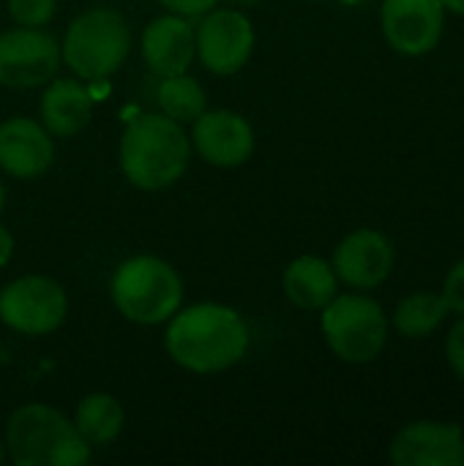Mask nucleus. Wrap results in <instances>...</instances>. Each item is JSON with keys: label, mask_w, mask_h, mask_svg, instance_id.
<instances>
[{"label": "nucleus", "mask_w": 464, "mask_h": 466, "mask_svg": "<svg viewBox=\"0 0 464 466\" xmlns=\"http://www.w3.org/2000/svg\"><path fill=\"white\" fill-rule=\"evenodd\" d=\"M164 350L191 374H222L243 360L249 350V325L222 303H197L178 309L164 333Z\"/></svg>", "instance_id": "f257e3e1"}, {"label": "nucleus", "mask_w": 464, "mask_h": 466, "mask_svg": "<svg viewBox=\"0 0 464 466\" xmlns=\"http://www.w3.org/2000/svg\"><path fill=\"white\" fill-rule=\"evenodd\" d=\"M120 169L139 191H164L175 186L191 161V139L183 126L167 115L145 112L129 120L120 137Z\"/></svg>", "instance_id": "f03ea898"}, {"label": "nucleus", "mask_w": 464, "mask_h": 466, "mask_svg": "<svg viewBox=\"0 0 464 466\" xmlns=\"http://www.w3.org/2000/svg\"><path fill=\"white\" fill-rule=\"evenodd\" d=\"M5 456L16 466H82L90 445L55 407L25 404L8 418Z\"/></svg>", "instance_id": "7ed1b4c3"}, {"label": "nucleus", "mask_w": 464, "mask_h": 466, "mask_svg": "<svg viewBox=\"0 0 464 466\" xmlns=\"http://www.w3.org/2000/svg\"><path fill=\"white\" fill-rule=\"evenodd\" d=\"M131 52V30L120 11L96 5L71 19L60 57L85 82L109 79Z\"/></svg>", "instance_id": "20e7f679"}, {"label": "nucleus", "mask_w": 464, "mask_h": 466, "mask_svg": "<svg viewBox=\"0 0 464 466\" xmlns=\"http://www.w3.org/2000/svg\"><path fill=\"white\" fill-rule=\"evenodd\" d=\"M115 309L134 325H161L183 303V281L178 270L150 254L131 257L118 265L109 281Z\"/></svg>", "instance_id": "39448f33"}, {"label": "nucleus", "mask_w": 464, "mask_h": 466, "mask_svg": "<svg viewBox=\"0 0 464 466\" xmlns=\"http://www.w3.org/2000/svg\"><path fill=\"white\" fill-rule=\"evenodd\" d=\"M320 311L325 344L342 363L364 366L380 358L388 341V319L375 298L358 292L336 295Z\"/></svg>", "instance_id": "423d86ee"}, {"label": "nucleus", "mask_w": 464, "mask_h": 466, "mask_svg": "<svg viewBox=\"0 0 464 466\" xmlns=\"http://www.w3.org/2000/svg\"><path fill=\"white\" fill-rule=\"evenodd\" d=\"M68 314V298L55 279L22 276L0 289V319L22 336L55 333Z\"/></svg>", "instance_id": "0eeeda50"}, {"label": "nucleus", "mask_w": 464, "mask_h": 466, "mask_svg": "<svg viewBox=\"0 0 464 466\" xmlns=\"http://www.w3.org/2000/svg\"><path fill=\"white\" fill-rule=\"evenodd\" d=\"M194 46L211 74H238L254 52L252 19L238 8H211L194 27Z\"/></svg>", "instance_id": "6e6552de"}, {"label": "nucleus", "mask_w": 464, "mask_h": 466, "mask_svg": "<svg viewBox=\"0 0 464 466\" xmlns=\"http://www.w3.org/2000/svg\"><path fill=\"white\" fill-rule=\"evenodd\" d=\"M60 46L41 27H11L0 33V85L14 90L41 87L60 68Z\"/></svg>", "instance_id": "1a4fd4ad"}, {"label": "nucleus", "mask_w": 464, "mask_h": 466, "mask_svg": "<svg viewBox=\"0 0 464 466\" xmlns=\"http://www.w3.org/2000/svg\"><path fill=\"white\" fill-rule=\"evenodd\" d=\"M380 25L386 41L407 57H421L440 44L446 5L440 0H383Z\"/></svg>", "instance_id": "9d476101"}, {"label": "nucleus", "mask_w": 464, "mask_h": 466, "mask_svg": "<svg viewBox=\"0 0 464 466\" xmlns=\"http://www.w3.org/2000/svg\"><path fill=\"white\" fill-rule=\"evenodd\" d=\"M191 150L219 169H235L254 153L252 123L232 109H205L191 123Z\"/></svg>", "instance_id": "9b49d317"}, {"label": "nucleus", "mask_w": 464, "mask_h": 466, "mask_svg": "<svg viewBox=\"0 0 464 466\" xmlns=\"http://www.w3.org/2000/svg\"><path fill=\"white\" fill-rule=\"evenodd\" d=\"M331 268L342 284L353 289H375L394 270V246L377 229H356L336 246Z\"/></svg>", "instance_id": "f8f14e48"}, {"label": "nucleus", "mask_w": 464, "mask_h": 466, "mask_svg": "<svg viewBox=\"0 0 464 466\" xmlns=\"http://www.w3.org/2000/svg\"><path fill=\"white\" fill-rule=\"evenodd\" d=\"M388 456L397 466H464V431L454 423L418 420L394 437Z\"/></svg>", "instance_id": "ddd939ff"}, {"label": "nucleus", "mask_w": 464, "mask_h": 466, "mask_svg": "<svg viewBox=\"0 0 464 466\" xmlns=\"http://www.w3.org/2000/svg\"><path fill=\"white\" fill-rule=\"evenodd\" d=\"M55 161V142L44 123L8 117L0 123V169L19 180L41 177Z\"/></svg>", "instance_id": "4468645a"}, {"label": "nucleus", "mask_w": 464, "mask_h": 466, "mask_svg": "<svg viewBox=\"0 0 464 466\" xmlns=\"http://www.w3.org/2000/svg\"><path fill=\"white\" fill-rule=\"evenodd\" d=\"M139 52L145 66L156 76H172L189 71L197 57L194 46V25L178 14H161L150 19L139 38Z\"/></svg>", "instance_id": "2eb2a0df"}, {"label": "nucleus", "mask_w": 464, "mask_h": 466, "mask_svg": "<svg viewBox=\"0 0 464 466\" xmlns=\"http://www.w3.org/2000/svg\"><path fill=\"white\" fill-rule=\"evenodd\" d=\"M38 112L52 137H77L93 117V98L79 79H49Z\"/></svg>", "instance_id": "dca6fc26"}, {"label": "nucleus", "mask_w": 464, "mask_h": 466, "mask_svg": "<svg viewBox=\"0 0 464 466\" xmlns=\"http://www.w3.org/2000/svg\"><path fill=\"white\" fill-rule=\"evenodd\" d=\"M282 289L293 306L304 311H320L339 295V279L328 259L304 254L287 265L282 276Z\"/></svg>", "instance_id": "f3484780"}, {"label": "nucleus", "mask_w": 464, "mask_h": 466, "mask_svg": "<svg viewBox=\"0 0 464 466\" xmlns=\"http://www.w3.org/2000/svg\"><path fill=\"white\" fill-rule=\"evenodd\" d=\"M126 423L123 407L109 393H90L77 404L74 429L88 445H109L120 437Z\"/></svg>", "instance_id": "a211bd4d"}, {"label": "nucleus", "mask_w": 464, "mask_h": 466, "mask_svg": "<svg viewBox=\"0 0 464 466\" xmlns=\"http://www.w3.org/2000/svg\"><path fill=\"white\" fill-rule=\"evenodd\" d=\"M449 314L451 311H449L443 295L416 292V295L405 298L397 306V311H394V328L405 339H427L429 333H435L446 322Z\"/></svg>", "instance_id": "6ab92c4d"}, {"label": "nucleus", "mask_w": 464, "mask_h": 466, "mask_svg": "<svg viewBox=\"0 0 464 466\" xmlns=\"http://www.w3.org/2000/svg\"><path fill=\"white\" fill-rule=\"evenodd\" d=\"M156 101H159L161 115L178 120L180 126L194 123L208 109V98H205L202 85L194 76H189L186 71L172 74V76H161Z\"/></svg>", "instance_id": "aec40b11"}, {"label": "nucleus", "mask_w": 464, "mask_h": 466, "mask_svg": "<svg viewBox=\"0 0 464 466\" xmlns=\"http://www.w3.org/2000/svg\"><path fill=\"white\" fill-rule=\"evenodd\" d=\"M57 11V0H8V14L22 27H44Z\"/></svg>", "instance_id": "412c9836"}, {"label": "nucleus", "mask_w": 464, "mask_h": 466, "mask_svg": "<svg viewBox=\"0 0 464 466\" xmlns=\"http://www.w3.org/2000/svg\"><path fill=\"white\" fill-rule=\"evenodd\" d=\"M443 300H446L449 311L464 314V259L449 270V276L443 281Z\"/></svg>", "instance_id": "4be33fe9"}, {"label": "nucleus", "mask_w": 464, "mask_h": 466, "mask_svg": "<svg viewBox=\"0 0 464 466\" xmlns=\"http://www.w3.org/2000/svg\"><path fill=\"white\" fill-rule=\"evenodd\" d=\"M446 358H449L451 371L464 382V314L446 339Z\"/></svg>", "instance_id": "5701e85b"}, {"label": "nucleus", "mask_w": 464, "mask_h": 466, "mask_svg": "<svg viewBox=\"0 0 464 466\" xmlns=\"http://www.w3.org/2000/svg\"><path fill=\"white\" fill-rule=\"evenodd\" d=\"M159 3L170 14H178V16H186V19H200L202 14H208L211 8L219 5V0H159Z\"/></svg>", "instance_id": "b1692460"}, {"label": "nucleus", "mask_w": 464, "mask_h": 466, "mask_svg": "<svg viewBox=\"0 0 464 466\" xmlns=\"http://www.w3.org/2000/svg\"><path fill=\"white\" fill-rule=\"evenodd\" d=\"M14 257V235L0 224V268H5Z\"/></svg>", "instance_id": "393cba45"}, {"label": "nucleus", "mask_w": 464, "mask_h": 466, "mask_svg": "<svg viewBox=\"0 0 464 466\" xmlns=\"http://www.w3.org/2000/svg\"><path fill=\"white\" fill-rule=\"evenodd\" d=\"M443 5H446V11H451V14H459L464 16V0H440Z\"/></svg>", "instance_id": "a878e982"}, {"label": "nucleus", "mask_w": 464, "mask_h": 466, "mask_svg": "<svg viewBox=\"0 0 464 466\" xmlns=\"http://www.w3.org/2000/svg\"><path fill=\"white\" fill-rule=\"evenodd\" d=\"M3 208H5V186L0 180V213H3Z\"/></svg>", "instance_id": "bb28decb"}, {"label": "nucleus", "mask_w": 464, "mask_h": 466, "mask_svg": "<svg viewBox=\"0 0 464 466\" xmlns=\"http://www.w3.org/2000/svg\"><path fill=\"white\" fill-rule=\"evenodd\" d=\"M230 3H235V5H257L260 0H230Z\"/></svg>", "instance_id": "cd10ccee"}, {"label": "nucleus", "mask_w": 464, "mask_h": 466, "mask_svg": "<svg viewBox=\"0 0 464 466\" xmlns=\"http://www.w3.org/2000/svg\"><path fill=\"white\" fill-rule=\"evenodd\" d=\"M3 459H5V440H0V464H3Z\"/></svg>", "instance_id": "c85d7f7f"}]
</instances>
